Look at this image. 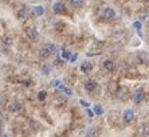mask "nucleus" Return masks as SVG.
<instances>
[{
	"instance_id": "12",
	"label": "nucleus",
	"mask_w": 149,
	"mask_h": 137,
	"mask_svg": "<svg viewBox=\"0 0 149 137\" xmlns=\"http://www.w3.org/2000/svg\"><path fill=\"white\" fill-rule=\"evenodd\" d=\"M32 12H34L36 16H42V15L45 14V7H43V6H35V7L32 8Z\"/></svg>"
},
{
	"instance_id": "15",
	"label": "nucleus",
	"mask_w": 149,
	"mask_h": 137,
	"mask_svg": "<svg viewBox=\"0 0 149 137\" xmlns=\"http://www.w3.org/2000/svg\"><path fill=\"white\" fill-rule=\"evenodd\" d=\"M8 109H10L11 112H16V110L20 109V103H19V102H14V103H11L10 106H8Z\"/></svg>"
},
{
	"instance_id": "17",
	"label": "nucleus",
	"mask_w": 149,
	"mask_h": 137,
	"mask_svg": "<svg viewBox=\"0 0 149 137\" xmlns=\"http://www.w3.org/2000/svg\"><path fill=\"white\" fill-rule=\"evenodd\" d=\"M50 85H51L52 87H56V89H58L59 86L62 85V82H61V81H59V79H52L51 82H50Z\"/></svg>"
},
{
	"instance_id": "4",
	"label": "nucleus",
	"mask_w": 149,
	"mask_h": 137,
	"mask_svg": "<svg viewBox=\"0 0 149 137\" xmlns=\"http://www.w3.org/2000/svg\"><path fill=\"white\" fill-rule=\"evenodd\" d=\"M133 118H134V112L132 109H126L122 113V120L125 122H130V121H133Z\"/></svg>"
},
{
	"instance_id": "26",
	"label": "nucleus",
	"mask_w": 149,
	"mask_h": 137,
	"mask_svg": "<svg viewBox=\"0 0 149 137\" xmlns=\"http://www.w3.org/2000/svg\"><path fill=\"white\" fill-rule=\"evenodd\" d=\"M1 130H3V125H1V122H0V133H1Z\"/></svg>"
},
{
	"instance_id": "13",
	"label": "nucleus",
	"mask_w": 149,
	"mask_h": 137,
	"mask_svg": "<svg viewBox=\"0 0 149 137\" xmlns=\"http://www.w3.org/2000/svg\"><path fill=\"white\" fill-rule=\"evenodd\" d=\"M97 133H98L97 128L90 127L89 129L86 130V134H85V137H97Z\"/></svg>"
},
{
	"instance_id": "23",
	"label": "nucleus",
	"mask_w": 149,
	"mask_h": 137,
	"mask_svg": "<svg viewBox=\"0 0 149 137\" xmlns=\"http://www.w3.org/2000/svg\"><path fill=\"white\" fill-rule=\"evenodd\" d=\"M86 113H87V116L90 117V118H91V117H94V116H95V114H94V112H93V110H90V109H89V108H87Z\"/></svg>"
},
{
	"instance_id": "19",
	"label": "nucleus",
	"mask_w": 149,
	"mask_h": 137,
	"mask_svg": "<svg viewBox=\"0 0 149 137\" xmlns=\"http://www.w3.org/2000/svg\"><path fill=\"white\" fill-rule=\"evenodd\" d=\"M46 97H47V92H45V90H42V92L38 93V98L40 99V101H43Z\"/></svg>"
},
{
	"instance_id": "11",
	"label": "nucleus",
	"mask_w": 149,
	"mask_h": 137,
	"mask_svg": "<svg viewBox=\"0 0 149 137\" xmlns=\"http://www.w3.org/2000/svg\"><path fill=\"white\" fill-rule=\"evenodd\" d=\"M70 4L74 8H82L86 4V0H70Z\"/></svg>"
},
{
	"instance_id": "9",
	"label": "nucleus",
	"mask_w": 149,
	"mask_h": 137,
	"mask_svg": "<svg viewBox=\"0 0 149 137\" xmlns=\"http://www.w3.org/2000/svg\"><path fill=\"white\" fill-rule=\"evenodd\" d=\"M28 16H30V8L28 7H23L17 11V17H20V19H28Z\"/></svg>"
},
{
	"instance_id": "25",
	"label": "nucleus",
	"mask_w": 149,
	"mask_h": 137,
	"mask_svg": "<svg viewBox=\"0 0 149 137\" xmlns=\"http://www.w3.org/2000/svg\"><path fill=\"white\" fill-rule=\"evenodd\" d=\"M133 26H134V28H137L139 31H140V28H141V23H140V22H134Z\"/></svg>"
},
{
	"instance_id": "10",
	"label": "nucleus",
	"mask_w": 149,
	"mask_h": 137,
	"mask_svg": "<svg viewBox=\"0 0 149 137\" xmlns=\"http://www.w3.org/2000/svg\"><path fill=\"white\" fill-rule=\"evenodd\" d=\"M81 70H82V73H85V74L90 73L91 70H93V63H91V62H83L82 65H81Z\"/></svg>"
},
{
	"instance_id": "5",
	"label": "nucleus",
	"mask_w": 149,
	"mask_h": 137,
	"mask_svg": "<svg viewBox=\"0 0 149 137\" xmlns=\"http://www.w3.org/2000/svg\"><path fill=\"white\" fill-rule=\"evenodd\" d=\"M26 35H27V38L30 39V41H36L38 39V31L35 30L34 27H31V28H27L26 30Z\"/></svg>"
},
{
	"instance_id": "22",
	"label": "nucleus",
	"mask_w": 149,
	"mask_h": 137,
	"mask_svg": "<svg viewBox=\"0 0 149 137\" xmlns=\"http://www.w3.org/2000/svg\"><path fill=\"white\" fill-rule=\"evenodd\" d=\"M142 133H144V134H149V125H144V129H142Z\"/></svg>"
},
{
	"instance_id": "6",
	"label": "nucleus",
	"mask_w": 149,
	"mask_h": 137,
	"mask_svg": "<svg viewBox=\"0 0 149 137\" xmlns=\"http://www.w3.org/2000/svg\"><path fill=\"white\" fill-rule=\"evenodd\" d=\"M144 97H145V94H144V90L139 89V90H136L134 93H133V101H134L136 103H140L144 99Z\"/></svg>"
},
{
	"instance_id": "27",
	"label": "nucleus",
	"mask_w": 149,
	"mask_h": 137,
	"mask_svg": "<svg viewBox=\"0 0 149 137\" xmlns=\"http://www.w3.org/2000/svg\"><path fill=\"white\" fill-rule=\"evenodd\" d=\"M3 137H8V136H7V134H3Z\"/></svg>"
},
{
	"instance_id": "7",
	"label": "nucleus",
	"mask_w": 149,
	"mask_h": 137,
	"mask_svg": "<svg viewBox=\"0 0 149 137\" xmlns=\"http://www.w3.org/2000/svg\"><path fill=\"white\" fill-rule=\"evenodd\" d=\"M104 68L106 70V71H114L116 70L114 61H111V59H106V61H104Z\"/></svg>"
},
{
	"instance_id": "14",
	"label": "nucleus",
	"mask_w": 149,
	"mask_h": 137,
	"mask_svg": "<svg viewBox=\"0 0 149 137\" xmlns=\"http://www.w3.org/2000/svg\"><path fill=\"white\" fill-rule=\"evenodd\" d=\"M58 89L61 90V92H62L63 94H65V96H73V90L69 89V87H65L63 85H61V86L58 87Z\"/></svg>"
},
{
	"instance_id": "2",
	"label": "nucleus",
	"mask_w": 149,
	"mask_h": 137,
	"mask_svg": "<svg viewBox=\"0 0 149 137\" xmlns=\"http://www.w3.org/2000/svg\"><path fill=\"white\" fill-rule=\"evenodd\" d=\"M102 17H104L105 20H113L116 17V11L110 7H106L102 11Z\"/></svg>"
},
{
	"instance_id": "20",
	"label": "nucleus",
	"mask_w": 149,
	"mask_h": 137,
	"mask_svg": "<svg viewBox=\"0 0 149 137\" xmlns=\"http://www.w3.org/2000/svg\"><path fill=\"white\" fill-rule=\"evenodd\" d=\"M77 58H78V55H77V54H69V58H67V59H69L70 62H75Z\"/></svg>"
},
{
	"instance_id": "28",
	"label": "nucleus",
	"mask_w": 149,
	"mask_h": 137,
	"mask_svg": "<svg viewBox=\"0 0 149 137\" xmlns=\"http://www.w3.org/2000/svg\"><path fill=\"white\" fill-rule=\"evenodd\" d=\"M139 1H146V0H139Z\"/></svg>"
},
{
	"instance_id": "24",
	"label": "nucleus",
	"mask_w": 149,
	"mask_h": 137,
	"mask_svg": "<svg viewBox=\"0 0 149 137\" xmlns=\"http://www.w3.org/2000/svg\"><path fill=\"white\" fill-rule=\"evenodd\" d=\"M118 98H120V99H124V98H126V96H124V90H121V92L118 93Z\"/></svg>"
},
{
	"instance_id": "18",
	"label": "nucleus",
	"mask_w": 149,
	"mask_h": 137,
	"mask_svg": "<svg viewBox=\"0 0 149 137\" xmlns=\"http://www.w3.org/2000/svg\"><path fill=\"white\" fill-rule=\"evenodd\" d=\"M51 70H52V67L50 65H45L43 67H42V73H43V74H49Z\"/></svg>"
},
{
	"instance_id": "1",
	"label": "nucleus",
	"mask_w": 149,
	"mask_h": 137,
	"mask_svg": "<svg viewBox=\"0 0 149 137\" xmlns=\"http://www.w3.org/2000/svg\"><path fill=\"white\" fill-rule=\"evenodd\" d=\"M54 52H55V46L51 45V43H46L39 50V55H40L42 58H50Z\"/></svg>"
},
{
	"instance_id": "29",
	"label": "nucleus",
	"mask_w": 149,
	"mask_h": 137,
	"mask_svg": "<svg viewBox=\"0 0 149 137\" xmlns=\"http://www.w3.org/2000/svg\"><path fill=\"white\" fill-rule=\"evenodd\" d=\"M45 1H50V0H45Z\"/></svg>"
},
{
	"instance_id": "3",
	"label": "nucleus",
	"mask_w": 149,
	"mask_h": 137,
	"mask_svg": "<svg viewBox=\"0 0 149 137\" xmlns=\"http://www.w3.org/2000/svg\"><path fill=\"white\" fill-rule=\"evenodd\" d=\"M52 12L55 15H61L65 12V4L62 1H56L54 6H52Z\"/></svg>"
},
{
	"instance_id": "21",
	"label": "nucleus",
	"mask_w": 149,
	"mask_h": 137,
	"mask_svg": "<svg viewBox=\"0 0 149 137\" xmlns=\"http://www.w3.org/2000/svg\"><path fill=\"white\" fill-rule=\"evenodd\" d=\"M79 103H81V105H82L83 108H86V109H87V108H89V106H90V103L87 102V101H85V99H81V101H79Z\"/></svg>"
},
{
	"instance_id": "16",
	"label": "nucleus",
	"mask_w": 149,
	"mask_h": 137,
	"mask_svg": "<svg viewBox=\"0 0 149 137\" xmlns=\"http://www.w3.org/2000/svg\"><path fill=\"white\" fill-rule=\"evenodd\" d=\"M93 112H94V114H95V116H100V114H102V112H104V110H102V108H101L100 105H94V106H93Z\"/></svg>"
},
{
	"instance_id": "8",
	"label": "nucleus",
	"mask_w": 149,
	"mask_h": 137,
	"mask_svg": "<svg viewBox=\"0 0 149 137\" xmlns=\"http://www.w3.org/2000/svg\"><path fill=\"white\" fill-rule=\"evenodd\" d=\"M97 82L94 81V79H90V81H87L86 83H85V89H86V92L89 93H93L94 90L97 89Z\"/></svg>"
}]
</instances>
